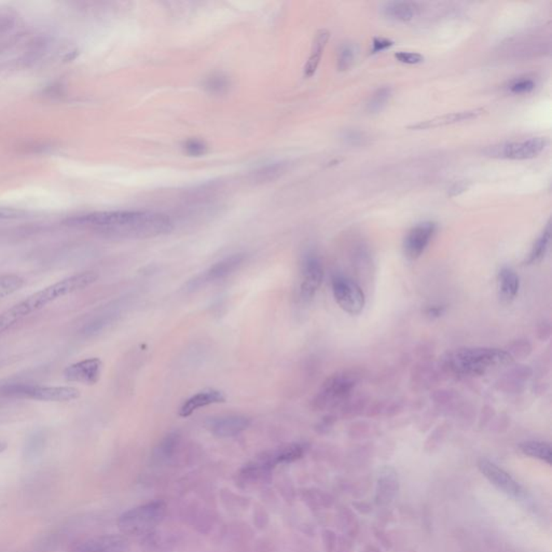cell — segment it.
Instances as JSON below:
<instances>
[{
	"label": "cell",
	"instance_id": "cell-8",
	"mask_svg": "<svg viewBox=\"0 0 552 552\" xmlns=\"http://www.w3.org/2000/svg\"><path fill=\"white\" fill-rule=\"evenodd\" d=\"M547 144V139L544 137H533L494 147L489 154L491 156L510 159V160H528L542 154Z\"/></svg>",
	"mask_w": 552,
	"mask_h": 552
},
{
	"label": "cell",
	"instance_id": "cell-41",
	"mask_svg": "<svg viewBox=\"0 0 552 552\" xmlns=\"http://www.w3.org/2000/svg\"><path fill=\"white\" fill-rule=\"evenodd\" d=\"M551 324L549 320H542L536 327V337L540 342H546L551 337Z\"/></svg>",
	"mask_w": 552,
	"mask_h": 552
},
{
	"label": "cell",
	"instance_id": "cell-4",
	"mask_svg": "<svg viewBox=\"0 0 552 552\" xmlns=\"http://www.w3.org/2000/svg\"><path fill=\"white\" fill-rule=\"evenodd\" d=\"M362 378L357 370H345L332 374L322 384L320 391L312 400V408L324 411L338 408L352 396L353 391Z\"/></svg>",
	"mask_w": 552,
	"mask_h": 552
},
{
	"label": "cell",
	"instance_id": "cell-3",
	"mask_svg": "<svg viewBox=\"0 0 552 552\" xmlns=\"http://www.w3.org/2000/svg\"><path fill=\"white\" fill-rule=\"evenodd\" d=\"M99 280V274L93 271L76 273L70 275L52 285L40 289L39 292L32 294L30 297L21 301L25 311L28 315L37 312L39 309L47 307L49 303L55 300L70 295L78 290L85 289Z\"/></svg>",
	"mask_w": 552,
	"mask_h": 552
},
{
	"label": "cell",
	"instance_id": "cell-30",
	"mask_svg": "<svg viewBox=\"0 0 552 552\" xmlns=\"http://www.w3.org/2000/svg\"><path fill=\"white\" fill-rule=\"evenodd\" d=\"M25 317H26V314H25L24 311H23L19 303L13 305L12 307L7 309L5 312L1 313L0 314V334L10 329L11 327H13L15 324H18Z\"/></svg>",
	"mask_w": 552,
	"mask_h": 552
},
{
	"label": "cell",
	"instance_id": "cell-28",
	"mask_svg": "<svg viewBox=\"0 0 552 552\" xmlns=\"http://www.w3.org/2000/svg\"><path fill=\"white\" fill-rule=\"evenodd\" d=\"M203 87L211 94L223 95L230 89L231 81L225 74H213L204 80Z\"/></svg>",
	"mask_w": 552,
	"mask_h": 552
},
{
	"label": "cell",
	"instance_id": "cell-15",
	"mask_svg": "<svg viewBox=\"0 0 552 552\" xmlns=\"http://www.w3.org/2000/svg\"><path fill=\"white\" fill-rule=\"evenodd\" d=\"M249 425L250 420L246 416H230L209 420L206 426L214 436L218 438H230L243 433Z\"/></svg>",
	"mask_w": 552,
	"mask_h": 552
},
{
	"label": "cell",
	"instance_id": "cell-7",
	"mask_svg": "<svg viewBox=\"0 0 552 552\" xmlns=\"http://www.w3.org/2000/svg\"><path fill=\"white\" fill-rule=\"evenodd\" d=\"M324 280V267L320 257L314 253H307L301 265V282L299 297L303 303H309L316 295Z\"/></svg>",
	"mask_w": 552,
	"mask_h": 552
},
{
	"label": "cell",
	"instance_id": "cell-35",
	"mask_svg": "<svg viewBox=\"0 0 552 552\" xmlns=\"http://www.w3.org/2000/svg\"><path fill=\"white\" fill-rule=\"evenodd\" d=\"M354 59L355 49L353 45H343L340 50L339 59H338V68H339V70L343 72V70H349V67L352 66Z\"/></svg>",
	"mask_w": 552,
	"mask_h": 552
},
{
	"label": "cell",
	"instance_id": "cell-47",
	"mask_svg": "<svg viewBox=\"0 0 552 552\" xmlns=\"http://www.w3.org/2000/svg\"><path fill=\"white\" fill-rule=\"evenodd\" d=\"M8 449V443L5 441H0V453H3Z\"/></svg>",
	"mask_w": 552,
	"mask_h": 552
},
{
	"label": "cell",
	"instance_id": "cell-37",
	"mask_svg": "<svg viewBox=\"0 0 552 552\" xmlns=\"http://www.w3.org/2000/svg\"><path fill=\"white\" fill-rule=\"evenodd\" d=\"M183 152L190 156H201L207 152V145L201 139H189L185 141L183 146Z\"/></svg>",
	"mask_w": 552,
	"mask_h": 552
},
{
	"label": "cell",
	"instance_id": "cell-29",
	"mask_svg": "<svg viewBox=\"0 0 552 552\" xmlns=\"http://www.w3.org/2000/svg\"><path fill=\"white\" fill-rule=\"evenodd\" d=\"M25 285V280L18 274L0 275V300L5 299Z\"/></svg>",
	"mask_w": 552,
	"mask_h": 552
},
{
	"label": "cell",
	"instance_id": "cell-44",
	"mask_svg": "<svg viewBox=\"0 0 552 552\" xmlns=\"http://www.w3.org/2000/svg\"><path fill=\"white\" fill-rule=\"evenodd\" d=\"M43 438L41 435H34L28 443V454L37 453L39 449L43 448Z\"/></svg>",
	"mask_w": 552,
	"mask_h": 552
},
{
	"label": "cell",
	"instance_id": "cell-27",
	"mask_svg": "<svg viewBox=\"0 0 552 552\" xmlns=\"http://www.w3.org/2000/svg\"><path fill=\"white\" fill-rule=\"evenodd\" d=\"M287 163L285 162H275V163L267 164L261 166L260 169L252 174L253 181L255 183H267L278 178L282 174L285 173L287 170Z\"/></svg>",
	"mask_w": 552,
	"mask_h": 552
},
{
	"label": "cell",
	"instance_id": "cell-33",
	"mask_svg": "<svg viewBox=\"0 0 552 552\" xmlns=\"http://www.w3.org/2000/svg\"><path fill=\"white\" fill-rule=\"evenodd\" d=\"M391 89L389 87H383L378 90L376 93L370 97L369 102L367 104V110L370 112H378L383 108L389 99H391Z\"/></svg>",
	"mask_w": 552,
	"mask_h": 552
},
{
	"label": "cell",
	"instance_id": "cell-26",
	"mask_svg": "<svg viewBox=\"0 0 552 552\" xmlns=\"http://www.w3.org/2000/svg\"><path fill=\"white\" fill-rule=\"evenodd\" d=\"M519 449L525 456L538 458L540 461L546 462L549 465L551 464L552 450L549 443L538 440L523 441L519 444Z\"/></svg>",
	"mask_w": 552,
	"mask_h": 552
},
{
	"label": "cell",
	"instance_id": "cell-19",
	"mask_svg": "<svg viewBox=\"0 0 552 552\" xmlns=\"http://www.w3.org/2000/svg\"><path fill=\"white\" fill-rule=\"evenodd\" d=\"M225 401V395L221 391H217V389H204L183 402L179 410V416L181 418H187L196 411L198 409L211 406V405L221 404Z\"/></svg>",
	"mask_w": 552,
	"mask_h": 552
},
{
	"label": "cell",
	"instance_id": "cell-46",
	"mask_svg": "<svg viewBox=\"0 0 552 552\" xmlns=\"http://www.w3.org/2000/svg\"><path fill=\"white\" fill-rule=\"evenodd\" d=\"M468 188V185L464 181H460V183H456L450 190V196H456L458 194H461L462 192L466 190Z\"/></svg>",
	"mask_w": 552,
	"mask_h": 552
},
{
	"label": "cell",
	"instance_id": "cell-5",
	"mask_svg": "<svg viewBox=\"0 0 552 552\" xmlns=\"http://www.w3.org/2000/svg\"><path fill=\"white\" fill-rule=\"evenodd\" d=\"M167 513V505L161 500L132 508L118 519V527L123 534L146 535L161 524Z\"/></svg>",
	"mask_w": 552,
	"mask_h": 552
},
{
	"label": "cell",
	"instance_id": "cell-34",
	"mask_svg": "<svg viewBox=\"0 0 552 552\" xmlns=\"http://www.w3.org/2000/svg\"><path fill=\"white\" fill-rule=\"evenodd\" d=\"M433 402L436 405L437 409L440 411H443V409H448L449 407L452 408L454 402L458 398L456 391H451V389H438V391H433L431 395Z\"/></svg>",
	"mask_w": 552,
	"mask_h": 552
},
{
	"label": "cell",
	"instance_id": "cell-9",
	"mask_svg": "<svg viewBox=\"0 0 552 552\" xmlns=\"http://www.w3.org/2000/svg\"><path fill=\"white\" fill-rule=\"evenodd\" d=\"M436 231L437 225L433 221H423L414 225L405 238L402 245L405 257L411 261L419 259L431 243Z\"/></svg>",
	"mask_w": 552,
	"mask_h": 552
},
{
	"label": "cell",
	"instance_id": "cell-38",
	"mask_svg": "<svg viewBox=\"0 0 552 552\" xmlns=\"http://www.w3.org/2000/svg\"><path fill=\"white\" fill-rule=\"evenodd\" d=\"M535 89V81L532 78H519L511 82L509 91L513 94H525Z\"/></svg>",
	"mask_w": 552,
	"mask_h": 552
},
{
	"label": "cell",
	"instance_id": "cell-20",
	"mask_svg": "<svg viewBox=\"0 0 552 552\" xmlns=\"http://www.w3.org/2000/svg\"><path fill=\"white\" fill-rule=\"evenodd\" d=\"M533 370L524 365L515 366L505 376L500 379L498 389L506 393H519L524 389V382L530 379Z\"/></svg>",
	"mask_w": 552,
	"mask_h": 552
},
{
	"label": "cell",
	"instance_id": "cell-12",
	"mask_svg": "<svg viewBox=\"0 0 552 552\" xmlns=\"http://www.w3.org/2000/svg\"><path fill=\"white\" fill-rule=\"evenodd\" d=\"M478 467L481 473L498 490L503 491L510 496L520 495V484L509 473H506L503 468H500L487 458H481Z\"/></svg>",
	"mask_w": 552,
	"mask_h": 552
},
{
	"label": "cell",
	"instance_id": "cell-22",
	"mask_svg": "<svg viewBox=\"0 0 552 552\" xmlns=\"http://www.w3.org/2000/svg\"><path fill=\"white\" fill-rule=\"evenodd\" d=\"M421 12L419 3L413 1H393L387 3L383 7V14L391 20L406 21L412 20Z\"/></svg>",
	"mask_w": 552,
	"mask_h": 552
},
{
	"label": "cell",
	"instance_id": "cell-32",
	"mask_svg": "<svg viewBox=\"0 0 552 552\" xmlns=\"http://www.w3.org/2000/svg\"><path fill=\"white\" fill-rule=\"evenodd\" d=\"M505 349L515 360V358L524 359L530 356L533 347L528 340L518 339L510 342Z\"/></svg>",
	"mask_w": 552,
	"mask_h": 552
},
{
	"label": "cell",
	"instance_id": "cell-39",
	"mask_svg": "<svg viewBox=\"0 0 552 552\" xmlns=\"http://www.w3.org/2000/svg\"><path fill=\"white\" fill-rule=\"evenodd\" d=\"M395 59L400 63L409 65L420 64L424 61L423 55L416 52H398L395 54Z\"/></svg>",
	"mask_w": 552,
	"mask_h": 552
},
{
	"label": "cell",
	"instance_id": "cell-6",
	"mask_svg": "<svg viewBox=\"0 0 552 552\" xmlns=\"http://www.w3.org/2000/svg\"><path fill=\"white\" fill-rule=\"evenodd\" d=\"M334 300L345 312L358 315L362 312L366 298L362 287L352 278L345 275H336L331 282Z\"/></svg>",
	"mask_w": 552,
	"mask_h": 552
},
{
	"label": "cell",
	"instance_id": "cell-18",
	"mask_svg": "<svg viewBox=\"0 0 552 552\" xmlns=\"http://www.w3.org/2000/svg\"><path fill=\"white\" fill-rule=\"evenodd\" d=\"M498 297L503 305H510L520 289V278L509 267H502L498 274Z\"/></svg>",
	"mask_w": 552,
	"mask_h": 552
},
{
	"label": "cell",
	"instance_id": "cell-40",
	"mask_svg": "<svg viewBox=\"0 0 552 552\" xmlns=\"http://www.w3.org/2000/svg\"><path fill=\"white\" fill-rule=\"evenodd\" d=\"M25 216H26V212L22 211V209L13 207H0V221L23 218Z\"/></svg>",
	"mask_w": 552,
	"mask_h": 552
},
{
	"label": "cell",
	"instance_id": "cell-21",
	"mask_svg": "<svg viewBox=\"0 0 552 552\" xmlns=\"http://www.w3.org/2000/svg\"><path fill=\"white\" fill-rule=\"evenodd\" d=\"M483 112H484V110L482 108H480V110H467V112H453V114H444V116H437L433 119L420 122V123L410 127V129L426 130L431 129V127H444V125H450V124L458 123V122L476 119Z\"/></svg>",
	"mask_w": 552,
	"mask_h": 552
},
{
	"label": "cell",
	"instance_id": "cell-25",
	"mask_svg": "<svg viewBox=\"0 0 552 552\" xmlns=\"http://www.w3.org/2000/svg\"><path fill=\"white\" fill-rule=\"evenodd\" d=\"M550 238H551V225L548 223L546 228L542 231V234L538 236V240L535 241L531 248L528 257L525 258L524 265H538L545 258L549 248Z\"/></svg>",
	"mask_w": 552,
	"mask_h": 552
},
{
	"label": "cell",
	"instance_id": "cell-45",
	"mask_svg": "<svg viewBox=\"0 0 552 552\" xmlns=\"http://www.w3.org/2000/svg\"><path fill=\"white\" fill-rule=\"evenodd\" d=\"M345 139L353 145L360 144V143H362V141H364L362 134L358 133V132H349V133H347V135H345Z\"/></svg>",
	"mask_w": 552,
	"mask_h": 552
},
{
	"label": "cell",
	"instance_id": "cell-16",
	"mask_svg": "<svg viewBox=\"0 0 552 552\" xmlns=\"http://www.w3.org/2000/svg\"><path fill=\"white\" fill-rule=\"evenodd\" d=\"M80 393L77 387H40L32 384L26 398L39 401H54V402H66L79 398Z\"/></svg>",
	"mask_w": 552,
	"mask_h": 552
},
{
	"label": "cell",
	"instance_id": "cell-17",
	"mask_svg": "<svg viewBox=\"0 0 552 552\" xmlns=\"http://www.w3.org/2000/svg\"><path fill=\"white\" fill-rule=\"evenodd\" d=\"M307 446L305 443L295 442L280 447L275 450L261 453L259 458L265 462L267 467L273 468L278 464L292 463L305 456Z\"/></svg>",
	"mask_w": 552,
	"mask_h": 552
},
{
	"label": "cell",
	"instance_id": "cell-24",
	"mask_svg": "<svg viewBox=\"0 0 552 552\" xmlns=\"http://www.w3.org/2000/svg\"><path fill=\"white\" fill-rule=\"evenodd\" d=\"M328 39H329V32L327 30H322L317 32L314 43H313L312 51H311V55H309V60L305 64V77H312L313 74L316 72L317 67L320 65L325 47L327 45Z\"/></svg>",
	"mask_w": 552,
	"mask_h": 552
},
{
	"label": "cell",
	"instance_id": "cell-11",
	"mask_svg": "<svg viewBox=\"0 0 552 552\" xmlns=\"http://www.w3.org/2000/svg\"><path fill=\"white\" fill-rule=\"evenodd\" d=\"M102 370V360L97 357H92L66 367L63 376L67 382L93 385L99 382Z\"/></svg>",
	"mask_w": 552,
	"mask_h": 552
},
{
	"label": "cell",
	"instance_id": "cell-43",
	"mask_svg": "<svg viewBox=\"0 0 552 552\" xmlns=\"http://www.w3.org/2000/svg\"><path fill=\"white\" fill-rule=\"evenodd\" d=\"M393 45H394V41H393V40L383 37H376L374 38V41H372L371 52H382V51H385V50L389 49V48L393 47Z\"/></svg>",
	"mask_w": 552,
	"mask_h": 552
},
{
	"label": "cell",
	"instance_id": "cell-14",
	"mask_svg": "<svg viewBox=\"0 0 552 552\" xmlns=\"http://www.w3.org/2000/svg\"><path fill=\"white\" fill-rule=\"evenodd\" d=\"M129 540L122 535H101L78 546L74 552H127Z\"/></svg>",
	"mask_w": 552,
	"mask_h": 552
},
{
	"label": "cell",
	"instance_id": "cell-42",
	"mask_svg": "<svg viewBox=\"0 0 552 552\" xmlns=\"http://www.w3.org/2000/svg\"><path fill=\"white\" fill-rule=\"evenodd\" d=\"M446 312L447 307L441 305H429V307L424 309V314H425V316L429 318V320L440 318L441 316L446 314Z\"/></svg>",
	"mask_w": 552,
	"mask_h": 552
},
{
	"label": "cell",
	"instance_id": "cell-1",
	"mask_svg": "<svg viewBox=\"0 0 552 552\" xmlns=\"http://www.w3.org/2000/svg\"><path fill=\"white\" fill-rule=\"evenodd\" d=\"M65 223L88 227L106 236L131 240L165 236L174 229L173 221L169 216L147 211L95 212L67 219Z\"/></svg>",
	"mask_w": 552,
	"mask_h": 552
},
{
	"label": "cell",
	"instance_id": "cell-23",
	"mask_svg": "<svg viewBox=\"0 0 552 552\" xmlns=\"http://www.w3.org/2000/svg\"><path fill=\"white\" fill-rule=\"evenodd\" d=\"M181 436L177 433H170L156 444L152 452V460L158 464L169 462L178 448Z\"/></svg>",
	"mask_w": 552,
	"mask_h": 552
},
{
	"label": "cell",
	"instance_id": "cell-36",
	"mask_svg": "<svg viewBox=\"0 0 552 552\" xmlns=\"http://www.w3.org/2000/svg\"><path fill=\"white\" fill-rule=\"evenodd\" d=\"M114 316V314H105L99 317L96 320L90 323L88 326H85V329H83V334H87V336L99 334V331H102L106 327L107 325H110L112 322Z\"/></svg>",
	"mask_w": 552,
	"mask_h": 552
},
{
	"label": "cell",
	"instance_id": "cell-10",
	"mask_svg": "<svg viewBox=\"0 0 552 552\" xmlns=\"http://www.w3.org/2000/svg\"><path fill=\"white\" fill-rule=\"evenodd\" d=\"M244 260H245V256L243 254H236V255L225 258L219 263L212 265L205 272L190 280L188 283V285H187V288L189 290H196L202 287V286L211 284V283L228 278L229 275L234 273V271L238 270V267L243 265Z\"/></svg>",
	"mask_w": 552,
	"mask_h": 552
},
{
	"label": "cell",
	"instance_id": "cell-31",
	"mask_svg": "<svg viewBox=\"0 0 552 552\" xmlns=\"http://www.w3.org/2000/svg\"><path fill=\"white\" fill-rule=\"evenodd\" d=\"M367 407L368 405H367V399L365 397L352 398L351 396L345 404L340 406V408H341L342 416H347V418H356L366 411Z\"/></svg>",
	"mask_w": 552,
	"mask_h": 552
},
{
	"label": "cell",
	"instance_id": "cell-13",
	"mask_svg": "<svg viewBox=\"0 0 552 552\" xmlns=\"http://www.w3.org/2000/svg\"><path fill=\"white\" fill-rule=\"evenodd\" d=\"M443 376L446 374L439 364L436 366L431 360H421L412 368L410 383L414 391H425L439 383Z\"/></svg>",
	"mask_w": 552,
	"mask_h": 552
},
{
	"label": "cell",
	"instance_id": "cell-2",
	"mask_svg": "<svg viewBox=\"0 0 552 552\" xmlns=\"http://www.w3.org/2000/svg\"><path fill=\"white\" fill-rule=\"evenodd\" d=\"M513 358L498 347H458L444 353L439 362L446 376H480L498 367L510 366Z\"/></svg>",
	"mask_w": 552,
	"mask_h": 552
}]
</instances>
